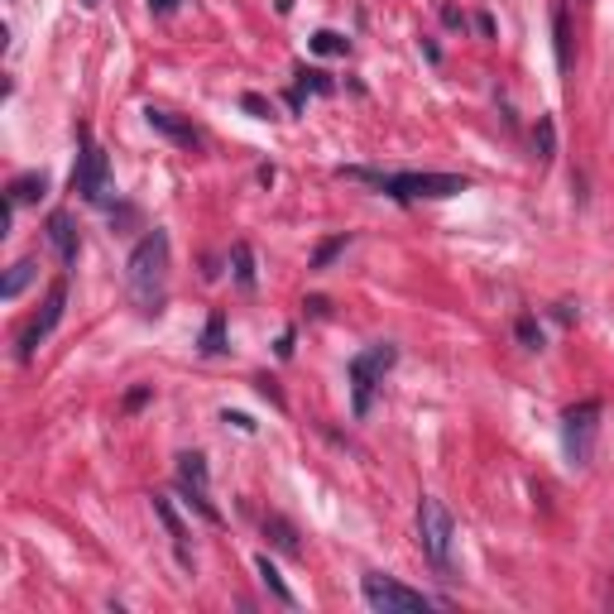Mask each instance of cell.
Masks as SVG:
<instances>
[{"label":"cell","mask_w":614,"mask_h":614,"mask_svg":"<svg viewBox=\"0 0 614 614\" xmlns=\"http://www.w3.org/2000/svg\"><path fill=\"white\" fill-rule=\"evenodd\" d=\"M126 288L144 312H159L168 293V230H149V236L130 250L126 259Z\"/></svg>","instance_id":"1"},{"label":"cell","mask_w":614,"mask_h":614,"mask_svg":"<svg viewBox=\"0 0 614 614\" xmlns=\"http://www.w3.org/2000/svg\"><path fill=\"white\" fill-rule=\"evenodd\" d=\"M350 182H370V188L389 192L394 202H423V197H456L466 192L460 173H375V168H341Z\"/></svg>","instance_id":"2"},{"label":"cell","mask_w":614,"mask_h":614,"mask_svg":"<svg viewBox=\"0 0 614 614\" xmlns=\"http://www.w3.org/2000/svg\"><path fill=\"white\" fill-rule=\"evenodd\" d=\"M394 360H398L394 341H375V346H365L360 356H350L346 375H350V408H356V418H365V413L375 408V389L384 384V375L394 370Z\"/></svg>","instance_id":"3"},{"label":"cell","mask_w":614,"mask_h":614,"mask_svg":"<svg viewBox=\"0 0 614 614\" xmlns=\"http://www.w3.org/2000/svg\"><path fill=\"white\" fill-rule=\"evenodd\" d=\"M72 192L82 202H106L111 197V159L91 140L87 126H77V168H72Z\"/></svg>","instance_id":"4"},{"label":"cell","mask_w":614,"mask_h":614,"mask_svg":"<svg viewBox=\"0 0 614 614\" xmlns=\"http://www.w3.org/2000/svg\"><path fill=\"white\" fill-rule=\"evenodd\" d=\"M451 543H456V524H451L447 504L423 495L418 499V547L437 572H451Z\"/></svg>","instance_id":"5"},{"label":"cell","mask_w":614,"mask_h":614,"mask_svg":"<svg viewBox=\"0 0 614 614\" xmlns=\"http://www.w3.org/2000/svg\"><path fill=\"white\" fill-rule=\"evenodd\" d=\"M600 398H581L562 413V447L572 456V466H591L595 456V433H600Z\"/></svg>","instance_id":"6"},{"label":"cell","mask_w":614,"mask_h":614,"mask_svg":"<svg viewBox=\"0 0 614 614\" xmlns=\"http://www.w3.org/2000/svg\"><path fill=\"white\" fill-rule=\"evenodd\" d=\"M360 595H365V605H370V609H384V614H418V609L437 605L433 595L413 591V586H404V581H394V576H379V572L360 581Z\"/></svg>","instance_id":"7"},{"label":"cell","mask_w":614,"mask_h":614,"mask_svg":"<svg viewBox=\"0 0 614 614\" xmlns=\"http://www.w3.org/2000/svg\"><path fill=\"white\" fill-rule=\"evenodd\" d=\"M178 489L188 495V504L207 524H221V509L211 504V475H207V456L202 451H182L178 456Z\"/></svg>","instance_id":"8"},{"label":"cell","mask_w":614,"mask_h":614,"mask_svg":"<svg viewBox=\"0 0 614 614\" xmlns=\"http://www.w3.org/2000/svg\"><path fill=\"white\" fill-rule=\"evenodd\" d=\"M63 307H68V279H53L49 284V298H43V307L34 312V321L20 331V360H34L39 341L58 327V321H63Z\"/></svg>","instance_id":"9"},{"label":"cell","mask_w":614,"mask_h":614,"mask_svg":"<svg viewBox=\"0 0 614 614\" xmlns=\"http://www.w3.org/2000/svg\"><path fill=\"white\" fill-rule=\"evenodd\" d=\"M144 120H149V130H159V135H168V140H173V144H182V149H202V135H197L192 126H188V120H178L173 111H159V106H149V111H144Z\"/></svg>","instance_id":"10"},{"label":"cell","mask_w":614,"mask_h":614,"mask_svg":"<svg viewBox=\"0 0 614 614\" xmlns=\"http://www.w3.org/2000/svg\"><path fill=\"white\" fill-rule=\"evenodd\" d=\"M49 245L58 250V259H63L68 269L77 265V255H82V240H77V226H72L68 211H53V217H49Z\"/></svg>","instance_id":"11"},{"label":"cell","mask_w":614,"mask_h":614,"mask_svg":"<svg viewBox=\"0 0 614 614\" xmlns=\"http://www.w3.org/2000/svg\"><path fill=\"white\" fill-rule=\"evenodd\" d=\"M552 49H557V72H572V10L552 5Z\"/></svg>","instance_id":"12"},{"label":"cell","mask_w":614,"mask_h":614,"mask_svg":"<svg viewBox=\"0 0 614 614\" xmlns=\"http://www.w3.org/2000/svg\"><path fill=\"white\" fill-rule=\"evenodd\" d=\"M154 514H159V524L168 528V537H173L178 562H182V566H192V552H188V528H182V518L173 514V504H168L163 495H154Z\"/></svg>","instance_id":"13"},{"label":"cell","mask_w":614,"mask_h":614,"mask_svg":"<svg viewBox=\"0 0 614 614\" xmlns=\"http://www.w3.org/2000/svg\"><path fill=\"white\" fill-rule=\"evenodd\" d=\"M265 537H269V547H279V552H284V557H302L298 528L288 524L284 514H269V518H265Z\"/></svg>","instance_id":"14"},{"label":"cell","mask_w":614,"mask_h":614,"mask_svg":"<svg viewBox=\"0 0 614 614\" xmlns=\"http://www.w3.org/2000/svg\"><path fill=\"white\" fill-rule=\"evenodd\" d=\"M43 192H49V178H43V173H20V178H10V188H5V197L14 207H20V202H39Z\"/></svg>","instance_id":"15"},{"label":"cell","mask_w":614,"mask_h":614,"mask_svg":"<svg viewBox=\"0 0 614 614\" xmlns=\"http://www.w3.org/2000/svg\"><path fill=\"white\" fill-rule=\"evenodd\" d=\"M255 572H259V581H265V591H269V595H274V600H279V605H298V600H293V591L284 586L279 566H274L269 557H255Z\"/></svg>","instance_id":"16"},{"label":"cell","mask_w":614,"mask_h":614,"mask_svg":"<svg viewBox=\"0 0 614 614\" xmlns=\"http://www.w3.org/2000/svg\"><path fill=\"white\" fill-rule=\"evenodd\" d=\"M34 259H20V265H10V274H5V284H0V298H5V302H14V298H20L24 293V288H29V279H34Z\"/></svg>","instance_id":"17"},{"label":"cell","mask_w":614,"mask_h":614,"mask_svg":"<svg viewBox=\"0 0 614 614\" xmlns=\"http://www.w3.org/2000/svg\"><path fill=\"white\" fill-rule=\"evenodd\" d=\"M230 265H236V284L245 288V293H250V288H255V250H250L245 240L230 245Z\"/></svg>","instance_id":"18"},{"label":"cell","mask_w":614,"mask_h":614,"mask_svg":"<svg viewBox=\"0 0 614 614\" xmlns=\"http://www.w3.org/2000/svg\"><path fill=\"white\" fill-rule=\"evenodd\" d=\"M533 154L543 163L557 154V120H552V116H537V126H533Z\"/></svg>","instance_id":"19"},{"label":"cell","mask_w":614,"mask_h":614,"mask_svg":"<svg viewBox=\"0 0 614 614\" xmlns=\"http://www.w3.org/2000/svg\"><path fill=\"white\" fill-rule=\"evenodd\" d=\"M221 350H226V312H211L202 331V356H221Z\"/></svg>","instance_id":"20"},{"label":"cell","mask_w":614,"mask_h":614,"mask_svg":"<svg viewBox=\"0 0 614 614\" xmlns=\"http://www.w3.org/2000/svg\"><path fill=\"white\" fill-rule=\"evenodd\" d=\"M514 336H518V346H524V350H543V327H537V317H518L514 321Z\"/></svg>","instance_id":"21"},{"label":"cell","mask_w":614,"mask_h":614,"mask_svg":"<svg viewBox=\"0 0 614 614\" xmlns=\"http://www.w3.org/2000/svg\"><path fill=\"white\" fill-rule=\"evenodd\" d=\"M346 245H350V236H331V240H321L317 250H312V269H327L331 259H336V255L346 250Z\"/></svg>","instance_id":"22"},{"label":"cell","mask_w":614,"mask_h":614,"mask_svg":"<svg viewBox=\"0 0 614 614\" xmlns=\"http://www.w3.org/2000/svg\"><path fill=\"white\" fill-rule=\"evenodd\" d=\"M312 49H317V53H350V43L336 34V29H317V34H312Z\"/></svg>","instance_id":"23"},{"label":"cell","mask_w":614,"mask_h":614,"mask_svg":"<svg viewBox=\"0 0 614 614\" xmlns=\"http://www.w3.org/2000/svg\"><path fill=\"white\" fill-rule=\"evenodd\" d=\"M331 91V77L327 72H317V68H298V91Z\"/></svg>","instance_id":"24"},{"label":"cell","mask_w":614,"mask_h":614,"mask_svg":"<svg viewBox=\"0 0 614 614\" xmlns=\"http://www.w3.org/2000/svg\"><path fill=\"white\" fill-rule=\"evenodd\" d=\"M240 106H245V111H250L255 120H274V106H269L265 97H259V91H245V97H240Z\"/></svg>","instance_id":"25"},{"label":"cell","mask_w":614,"mask_h":614,"mask_svg":"<svg viewBox=\"0 0 614 614\" xmlns=\"http://www.w3.org/2000/svg\"><path fill=\"white\" fill-rule=\"evenodd\" d=\"M255 389H259V394H265V398H269V404H274V408H284V394H279V384H274L269 375H259V379H255Z\"/></svg>","instance_id":"26"},{"label":"cell","mask_w":614,"mask_h":614,"mask_svg":"<svg viewBox=\"0 0 614 614\" xmlns=\"http://www.w3.org/2000/svg\"><path fill=\"white\" fill-rule=\"evenodd\" d=\"M442 24H447V29H466V14H460L456 5H442Z\"/></svg>","instance_id":"27"},{"label":"cell","mask_w":614,"mask_h":614,"mask_svg":"<svg viewBox=\"0 0 614 614\" xmlns=\"http://www.w3.org/2000/svg\"><path fill=\"white\" fill-rule=\"evenodd\" d=\"M149 394H154V389H130V394H126V408H144Z\"/></svg>","instance_id":"28"},{"label":"cell","mask_w":614,"mask_h":614,"mask_svg":"<svg viewBox=\"0 0 614 614\" xmlns=\"http://www.w3.org/2000/svg\"><path fill=\"white\" fill-rule=\"evenodd\" d=\"M221 423H236V427H240V433H255V423H250V418H245V413H221Z\"/></svg>","instance_id":"29"},{"label":"cell","mask_w":614,"mask_h":614,"mask_svg":"<svg viewBox=\"0 0 614 614\" xmlns=\"http://www.w3.org/2000/svg\"><path fill=\"white\" fill-rule=\"evenodd\" d=\"M307 312H312V317H327L331 302H327V298H307Z\"/></svg>","instance_id":"30"},{"label":"cell","mask_w":614,"mask_h":614,"mask_svg":"<svg viewBox=\"0 0 614 614\" xmlns=\"http://www.w3.org/2000/svg\"><path fill=\"white\" fill-rule=\"evenodd\" d=\"M274 350H279V360L293 356V331H284V336H279V346H274Z\"/></svg>","instance_id":"31"},{"label":"cell","mask_w":614,"mask_h":614,"mask_svg":"<svg viewBox=\"0 0 614 614\" xmlns=\"http://www.w3.org/2000/svg\"><path fill=\"white\" fill-rule=\"evenodd\" d=\"M173 5H178V0H149V10H159V14H168Z\"/></svg>","instance_id":"32"},{"label":"cell","mask_w":614,"mask_h":614,"mask_svg":"<svg viewBox=\"0 0 614 614\" xmlns=\"http://www.w3.org/2000/svg\"><path fill=\"white\" fill-rule=\"evenodd\" d=\"M77 5H82V10H97V5H101V0H77Z\"/></svg>","instance_id":"33"}]
</instances>
